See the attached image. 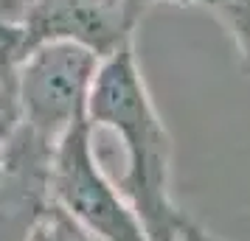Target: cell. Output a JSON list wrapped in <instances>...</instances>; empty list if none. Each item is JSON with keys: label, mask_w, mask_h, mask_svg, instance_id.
Here are the masks:
<instances>
[{"label": "cell", "mask_w": 250, "mask_h": 241, "mask_svg": "<svg viewBox=\"0 0 250 241\" xmlns=\"http://www.w3.org/2000/svg\"><path fill=\"white\" fill-rule=\"evenodd\" d=\"M51 205L96 241H149L124 194L104 174L87 118L54 149Z\"/></svg>", "instance_id": "3"}, {"label": "cell", "mask_w": 250, "mask_h": 241, "mask_svg": "<svg viewBox=\"0 0 250 241\" xmlns=\"http://www.w3.org/2000/svg\"><path fill=\"white\" fill-rule=\"evenodd\" d=\"M141 0H23L9 25V62L42 42H76L99 59L135 42L144 20Z\"/></svg>", "instance_id": "4"}, {"label": "cell", "mask_w": 250, "mask_h": 241, "mask_svg": "<svg viewBox=\"0 0 250 241\" xmlns=\"http://www.w3.org/2000/svg\"><path fill=\"white\" fill-rule=\"evenodd\" d=\"M211 12L219 17L239 54V68L250 76V0H216Z\"/></svg>", "instance_id": "5"}, {"label": "cell", "mask_w": 250, "mask_h": 241, "mask_svg": "<svg viewBox=\"0 0 250 241\" xmlns=\"http://www.w3.org/2000/svg\"><path fill=\"white\" fill-rule=\"evenodd\" d=\"M102 59L76 42H42L14 62L9 90L14 121L57 146L87 118V95Z\"/></svg>", "instance_id": "2"}, {"label": "cell", "mask_w": 250, "mask_h": 241, "mask_svg": "<svg viewBox=\"0 0 250 241\" xmlns=\"http://www.w3.org/2000/svg\"><path fill=\"white\" fill-rule=\"evenodd\" d=\"M14 124V104H12V90L9 84H0V140L6 138V132Z\"/></svg>", "instance_id": "7"}, {"label": "cell", "mask_w": 250, "mask_h": 241, "mask_svg": "<svg viewBox=\"0 0 250 241\" xmlns=\"http://www.w3.org/2000/svg\"><path fill=\"white\" fill-rule=\"evenodd\" d=\"M174 241H219V239H216L214 233H208L203 224H197L194 219H188L186 227L180 230V236H177Z\"/></svg>", "instance_id": "8"}, {"label": "cell", "mask_w": 250, "mask_h": 241, "mask_svg": "<svg viewBox=\"0 0 250 241\" xmlns=\"http://www.w3.org/2000/svg\"><path fill=\"white\" fill-rule=\"evenodd\" d=\"M28 241H96V239H90V236L82 227H76L62 210H57V207L51 205V210L42 216V222L37 224V230L31 233Z\"/></svg>", "instance_id": "6"}, {"label": "cell", "mask_w": 250, "mask_h": 241, "mask_svg": "<svg viewBox=\"0 0 250 241\" xmlns=\"http://www.w3.org/2000/svg\"><path fill=\"white\" fill-rule=\"evenodd\" d=\"M93 129H110L124 146V174L118 191L129 202L149 241H174L188 222L174 194V140L152 101L135 42H126L96 68L87 95Z\"/></svg>", "instance_id": "1"}, {"label": "cell", "mask_w": 250, "mask_h": 241, "mask_svg": "<svg viewBox=\"0 0 250 241\" xmlns=\"http://www.w3.org/2000/svg\"><path fill=\"white\" fill-rule=\"evenodd\" d=\"M9 73H12V68H9L6 48H3V34H0V84H3V81H9Z\"/></svg>", "instance_id": "10"}, {"label": "cell", "mask_w": 250, "mask_h": 241, "mask_svg": "<svg viewBox=\"0 0 250 241\" xmlns=\"http://www.w3.org/2000/svg\"><path fill=\"white\" fill-rule=\"evenodd\" d=\"M144 3V9H155L158 3H174V6H205V9H211L216 0H141Z\"/></svg>", "instance_id": "9"}]
</instances>
